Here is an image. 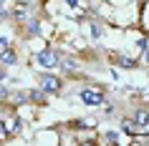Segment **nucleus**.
<instances>
[{
    "instance_id": "obj_1",
    "label": "nucleus",
    "mask_w": 149,
    "mask_h": 146,
    "mask_svg": "<svg viewBox=\"0 0 149 146\" xmlns=\"http://www.w3.org/2000/svg\"><path fill=\"white\" fill-rule=\"evenodd\" d=\"M36 81H38V88H43L48 96H58V93H63V86H66V81H63L61 76L51 73V71H40Z\"/></svg>"
},
{
    "instance_id": "obj_2",
    "label": "nucleus",
    "mask_w": 149,
    "mask_h": 146,
    "mask_svg": "<svg viewBox=\"0 0 149 146\" xmlns=\"http://www.w3.org/2000/svg\"><path fill=\"white\" fill-rule=\"evenodd\" d=\"M76 96H79V101L84 106H91V108H99V106L106 103V91H104L101 86H99V88H96V86H84Z\"/></svg>"
},
{
    "instance_id": "obj_3",
    "label": "nucleus",
    "mask_w": 149,
    "mask_h": 146,
    "mask_svg": "<svg viewBox=\"0 0 149 146\" xmlns=\"http://www.w3.org/2000/svg\"><path fill=\"white\" fill-rule=\"evenodd\" d=\"M33 61L38 63L43 71H56L58 68V61H61V53L56 51V48H40V51H36L33 53Z\"/></svg>"
},
{
    "instance_id": "obj_4",
    "label": "nucleus",
    "mask_w": 149,
    "mask_h": 146,
    "mask_svg": "<svg viewBox=\"0 0 149 146\" xmlns=\"http://www.w3.org/2000/svg\"><path fill=\"white\" fill-rule=\"evenodd\" d=\"M111 63L114 66H119V68H124V71H134V68H139V61H134V58H129V55H121V53H109Z\"/></svg>"
},
{
    "instance_id": "obj_5",
    "label": "nucleus",
    "mask_w": 149,
    "mask_h": 146,
    "mask_svg": "<svg viewBox=\"0 0 149 146\" xmlns=\"http://www.w3.org/2000/svg\"><path fill=\"white\" fill-rule=\"evenodd\" d=\"M132 123L139 126V129H147L149 126V108L147 106H136L134 113H132Z\"/></svg>"
},
{
    "instance_id": "obj_6",
    "label": "nucleus",
    "mask_w": 149,
    "mask_h": 146,
    "mask_svg": "<svg viewBox=\"0 0 149 146\" xmlns=\"http://www.w3.org/2000/svg\"><path fill=\"white\" fill-rule=\"evenodd\" d=\"M0 66L3 68H10V66H18V51L13 46L5 48V51H0Z\"/></svg>"
},
{
    "instance_id": "obj_7",
    "label": "nucleus",
    "mask_w": 149,
    "mask_h": 146,
    "mask_svg": "<svg viewBox=\"0 0 149 146\" xmlns=\"http://www.w3.org/2000/svg\"><path fill=\"white\" fill-rule=\"evenodd\" d=\"M28 96V103H36V106H46L48 103V93L43 88H31V91H25Z\"/></svg>"
},
{
    "instance_id": "obj_8",
    "label": "nucleus",
    "mask_w": 149,
    "mask_h": 146,
    "mask_svg": "<svg viewBox=\"0 0 149 146\" xmlns=\"http://www.w3.org/2000/svg\"><path fill=\"white\" fill-rule=\"evenodd\" d=\"M3 123H5V134L8 136H18L20 134V129H23V123H20V118H13V116H8V118H3Z\"/></svg>"
},
{
    "instance_id": "obj_9",
    "label": "nucleus",
    "mask_w": 149,
    "mask_h": 146,
    "mask_svg": "<svg viewBox=\"0 0 149 146\" xmlns=\"http://www.w3.org/2000/svg\"><path fill=\"white\" fill-rule=\"evenodd\" d=\"M58 68L63 71V73H76V71H79V61H76V58H71V55H66V58H63L61 55V61H58Z\"/></svg>"
},
{
    "instance_id": "obj_10",
    "label": "nucleus",
    "mask_w": 149,
    "mask_h": 146,
    "mask_svg": "<svg viewBox=\"0 0 149 146\" xmlns=\"http://www.w3.org/2000/svg\"><path fill=\"white\" fill-rule=\"evenodd\" d=\"M25 38H33V35H38V33H40V20H38V18H28V20H25Z\"/></svg>"
},
{
    "instance_id": "obj_11",
    "label": "nucleus",
    "mask_w": 149,
    "mask_h": 146,
    "mask_svg": "<svg viewBox=\"0 0 149 146\" xmlns=\"http://www.w3.org/2000/svg\"><path fill=\"white\" fill-rule=\"evenodd\" d=\"M8 101L13 106H23V103H28V96H25V91H18V93H10Z\"/></svg>"
},
{
    "instance_id": "obj_12",
    "label": "nucleus",
    "mask_w": 149,
    "mask_h": 146,
    "mask_svg": "<svg viewBox=\"0 0 149 146\" xmlns=\"http://www.w3.org/2000/svg\"><path fill=\"white\" fill-rule=\"evenodd\" d=\"M101 138H104V144H116V141H119V134H116V131H106Z\"/></svg>"
},
{
    "instance_id": "obj_13",
    "label": "nucleus",
    "mask_w": 149,
    "mask_h": 146,
    "mask_svg": "<svg viewBox=\"0 0 149 146\" xmlns=\"http://www.w3.org/2000/svg\"><path fill=\"white\" fill-rule=\"evenodd\" d=\"M101 25H99V23H91V38H94V40H99V38H101Z\"/></svg>"
},
{
    "instance_id": "obj_14",
    "label": "nucleus",
    "mask_w": 149,
    "mask_h": 146,
    "mask_svg": "<svg viewBox=\"0 0 149 146\" xmlns=\"http://www.w3.org/2000/svg\"><path fill=\"white\" fill-rule=\"evenodd\" d=\"M8 98H10V88L0 81V101H8Z\"/></svg>"
},
{
    "instance_id": "obj_15",
    "label": "nucleus",
    "mask_w": 149,
    "mask_h": 146,
    "mask_svg": "<svg viewBox=\"0 0 149 146\" xmlns=\"http://www.w3.org/2000/svg\"><path fill=\"white\" fill-rule=\"evenodd\" d=\"M13 46V43H10L8 38H3V35H0V51H5V48H10Z\"/></svg>"
},
{
    "instance_id": "obj_16",
    "label": "nucleus",
    "mask_w": 149,
    "mask_h": 146,
    "mask_svg": "<svg viewBox=\"0 0 149 146\" xmlns=\"http://www.w3.org/2000/svg\"><path fill=\"white\" fill-rule=\"evenodd\" d=\"M114 111H116L114 103H104V113H114Z\"/></svg>"
},
{
    "instance_id": "obj_17",
    "label": "nucleus",
    "mask_w": 149,
    "mask_h": 146,
    "mask_svg": "<svg viewBox=\"0 0 149 146\" xmlns=\"http://www.w3.org/2000/svg\"><path fill=\"white\" fill-rule=\"evenodd\" d=\"M136 48H139V51H147V38H139V40H136Z\"/></svg>"
},
{
    "instance_id": "obj_18",
    "label": "nucleus",
    "mask_w": 149,
    "mask_h": 146,
    "mask_svg": "<svg viewBox=\"0 0 149 146\" xmlns=\"http://www.w3.org/2000/svg\"><path fill=\"white\" fill-rule=\"evenodd\" d=\"M144 61H147V63H149V51H147V55H144Z\"/></svg>"
}]
</instances>
